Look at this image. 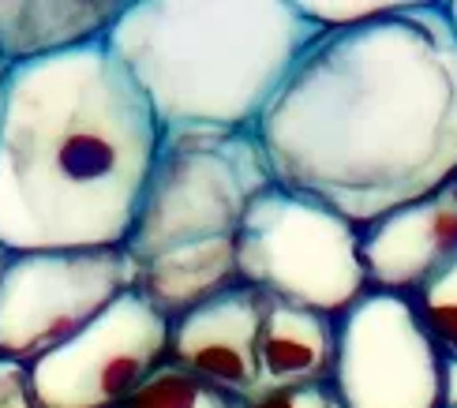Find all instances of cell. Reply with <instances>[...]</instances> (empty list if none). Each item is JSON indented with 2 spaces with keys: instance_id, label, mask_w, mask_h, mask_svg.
<instances>
[{
  "instance_id": "9a60e30c",
  "label": "cell",
  "mask_w": 457,
  "mask_h": 408,
  "mask_svg": "<svg viewBox=\"0 0 457 408\" xmlns=\"http://www.w3.org/2000/svg\"><path fill=\"white\" fill-rule=\"evenodd\" d=\"M397 4L402 0H296V12L319 30H341L386 15Z\"/></svg>"
},
{
  "instance_id": "9c48e42d",
  "label": "cell",
  "mask_w": 457,
  "mask_h": 408,
  "mask_svg": "<svg viewBox=\"0 0 457 408\" xmlns=\"http://www.w3.org/2000/svg\"><path fill=\"white\" fill-rule=\"evenodd\" d=\"M266 296L252 285H237L228 293L206 300L169 322V363L184 367L203 386L252 401L259 375V329Z\"/></svg>"
},
{
  "instance_id": "2e32d148",
  "label": "cell",
  "mask_w": 457,
  "mask_h": 408,
  "mask_svg": "<svg viewBox=\"0 0 457 408\" xmlns=\"http://www.w3.org/2000/svg\"><path fill=\"white\" fill-rule=\"evenodd\" d=\"M247 408H345L341 397L334 394V386H300V390H285V394H270L259 397Z\"/></svg>"
},
{
  "instance_id": "8992f818",
  "label": "cell",
  "mask_w": 457,
  "mask_h": 408,
  "mask_svg": "<svg viewBox=\"0 0 457 408\" xmlns=\"http://www.w3.org/2000/svg\"><path fill=\"white\" fill-rule=\"evenodd\" d=\"M124 247L8 255L0 274V360L34 367L136 288Z\"/></svg>"
},
{
  "instance_id": "ba28073f",
  "label": "cell",
  "mask_w": 457,
  "mask_h": 408,
  "mask_svg": "<svg viewBox=\"0 0 457 408\" xmlns=\"http://www.w3.org/2000/svg\"><path fill=\"white\" fill-rule=\"evenodd\" d=\"M169 360V319L136 288L30 367L37 408H117Z\"/></svg>"
},
{
  "instance_id": "ac0fdd59",
  "label": "cell",
  "mask_w": 457,
  "mask_h": 408,
  "mask_svg": "<svg viewBox=\"0 0 457 408\" xmlns=\"http://www.w3.org/2000/svg\"><path fill=\"white\" fill-rule=\"evenodd\" d=\"M443 404L457 408V356H443Z\"/></svg>"
},
{
  "instance_id": "7a4b0ae2",
  "label": "cell",
  "mask_w": 457,
  "mask_h": 408,
  "mask_svg": "<svg viewBox=\"0 0 457 408\" xmlns=\"http://www.w3.org/2000/svg\"><path fill=\"white\" fill-rule=\"evenodd\" d=\"M162 124L105 42L19 64L0 94V247H124Z\"/></svg>"
},
{
  "instance_id": "277c9868",
  "label": "cell",
  "mask_w": 457,
  "mask_h": 408,
  "mask_svg": "<svg viewBox=\"0 0 457 408\" xmlns=\"http://www.w3.org/2000/svg\"><path fill=\"white\" fill-rule=\"evenodd\" d=\"M266 187H274V172L255 131L162 128L158 158L124 251L143 266L187 244L233 240Z\"/></svg>"
},
{
  "instance_id": "4fadbf2b",
  "label": "cell",
  "mask_w": 457,
  "mask_h": 408,
  "mask_svg": "<svg viewBox=\"0 0 457 408\" xmlns=\"http://www.w3.org/2000/svg\"><path fill=\"white\" fill-rule=\"evenodd\" d=\"M237 285H240V274H237L233 240H206V244L165 251V255L143 262L136 278V293L158 315L177 322L180 315L203 307L206 300H214Z\"/></svg>"
},
{
  "instance_id": "52a82bcc",
  "label": "cell",
  "mask_w": 457,
  "mask_h": 408,
  "mask_svg": "<svg viewBox=\"0 0 457 408\" xmlns=\"http://www.w3.org/2000/svg\"><path fill=\"white\" fill-rule=\"evenodd\" d=\"M330 386L345 408H443V348L409 296L368 288L337 319Z\"/></svg>"
},
{
  "instance_id": "603a6c76",
  "label": "cell",
  "mask_w": 457,
  "mask_h": 408,
  "mask_svg": "<svg viewBox=\"0 0 457 408\" xmlns=\"http://www.w3.org/2000/svg\"><path fill=\"white\" fill-rule=\"evenodd\" d=\"M443 408H446V404H443Z\"/></svg>"
},
{
  "instance_id": "6da1fadb",
  "label": "cell",
  "mask_w": 457,
  "mask_h": 408,
  "mask_svg": "<svg viewBox=\"0 0 457 408\" xmlns=\"http://www.w3.org/2000/svg\"><path fill=\"white\" fill-rule=\"evenodd\" d=\"M274 184L356 229L457 180V30L446 0H402L319 30L255 124Z\"/></svg>"
},
{
  "instance_id": "3957f363",
  "label": "cell",
  "mask_w": 457,
  "mask_h": 408,
  "mask_svg": "<svg viewBox=\"0 0 457 408\" xmlns=\"http://www.w3.org/2000/svg\"><path fill=\"white\" fill-rule=\"evenodd\" d=\"M315 37L296 0H128L105 46L162 128L255 131Z\"/></svg>"
},
{
  "instance_id": "7402d4cb",
  "label": "cell",
  "mask_w": 457,
  "mask_h": 408,
  "mask_svg": "<svg viewBox=\"0 0 457 408\" xmlns=\"http://www.w3.org/2000/svg\"><path fill=\"white\" fill-rule=\"evenodd\" d=\"M4 75H8V68H4V61H0V94H4Z\"/></svg>"
},
{
  "instance_id": "44dd1931",
  "label": "cell",
  "mask_w": 457,
  "mask_h": 408,
  "mask_svg": "<svg viewBox=\"0 0 457 408\" xmlns=\"http://www.w3.org/2000/svg\"><path fill=\"white\" fill-rule=\"evenodd\" d=\"M4 266H8V251L0 247V274H4Z\"/></svg>"
},
{
  "instance_id": "5bb4252c",
  "label": "cell",
  "mask_w": 457,
  "mask_h": 408,
  "mask_svg": "<svg viewBox=\"0 0 457 408\" xmlns=\"http://www.w3.org/2000/svg\"><path fill=\"white\" fill-rule=\"evenodd\" d=\"M412 304L428 322L435 345L443 348V356H457V259L428 288H420Z\"/></svg>"
},
{
  "instance_id": "7c38bea8",
  "label": "cell",
  "mask_w": 457,
  "mask_h": 408,
  "mask_svg": "<svg viewBox=\"0 0 457 408\" xmlns=\"http://www.w3.org/2000/svg\"><path fill=\"white\" fill-rule=\"evenodd\" d=\"M334 356H337V319L266 296L262 329H259V375L252 401L300 390V386H327L334 379Z\"/></svg>"
},
{
  "instance_id": "30bf717a",
  "label": "cell",
  "mask_w": 457,
  "mask_h": 408,
  "mask_svg": "<svg viewBox=\"0 0 457 408\" xmlns=\"http://www.w3.org/2000/svg\"><path fill=\"white\" fill-rule=\"evenodd\" d=\"M360 255L375 293L412 300L457 259V184L360 229Z\"/></svg>"
},
{
  "instance_id": "d6986e66",
  "label": "cell",
  "mask_w": 457,
  "mask_h": 408,
  "mask_svg": "<svg viewBox=\"0 0 457 408\" xmlns=\"http://www.w3.org/2000/svg\"><path fill=\"white\" fill-rule=\"evenodd\" d=\"M192 408H247L244 401H237V397H225V394H218V390H211V386H203V394L195 397V404Z\"/></svg>"
},
{
  "instance_id": "8fae6325",
  "label": "cell",
  "mask_w": 457,
  "mask_h": 408,
  "mask_svg": "<svg viewBox=\"0 0 457 408\" xmlns=\"http://www.w3.org/2000/svg\"><path fill=\"white\" fill-rule=\"evenodd\" d=\"M128 0H0L4 68L49 61L105 42Z\"/></svg>"
},
{
  "instance_id": "e0dca14e",
  "label": "cell",
  "mask_w": 457,
  "mask_h": 408,
  "mask_svg": "<svg viewBox=\"0 0 457 408\" xmlns=\"http://www.w3.org/2000/svg\"><path fill=\"white\" fill-rule=\"evenodd\" d=\"M0 408H37L34 386H30V367L0 360Z\"/></svg>"
},
{
  "instance_id": "cb8c5ba5",
  "label": "cell",
  "mask_w": 457,
  "mask_h": 408,
  "mask_svg": "<svg viewBox=\"0 0 457 408\" xmlns=\"http://www.w3.org/2000/svg\"><path fill=\"white\" fill-rule=\"evenodd\" d=\"M453 184H457V180H453Z\"/></svg>"
},
{
  "instance_id": "5b68a950",
  "label": "cell",
  "mask_w": 457,
  "mask_h": 408,
  "mask_svg": "<svg viewBox=\"0 0 457 408\" xmlns=\"http://www.w3.org/2000/svg\"><path fill=\"white\" fill-rule=\"evenodd\" d=\"M240 285L341 319L368 293L360 229L337 210L285 187H266L233 237Z\"/></svg>"
},
{
  "instance_id": "ffe728a7",
  "label": "cell",
  "mask_w": 457,
  "mask_h": 408,
  "mask_svg": "<svg viewBox=\"0 0 457 408\" xmlns=\"http://www.w3.org/2000/svg\"><path fill=\"white\" fill-rule=\"evenodd\" d=\"M446 12H450V23H453V30H457V0H446Z\"/></svg>"
}]
</instances>
